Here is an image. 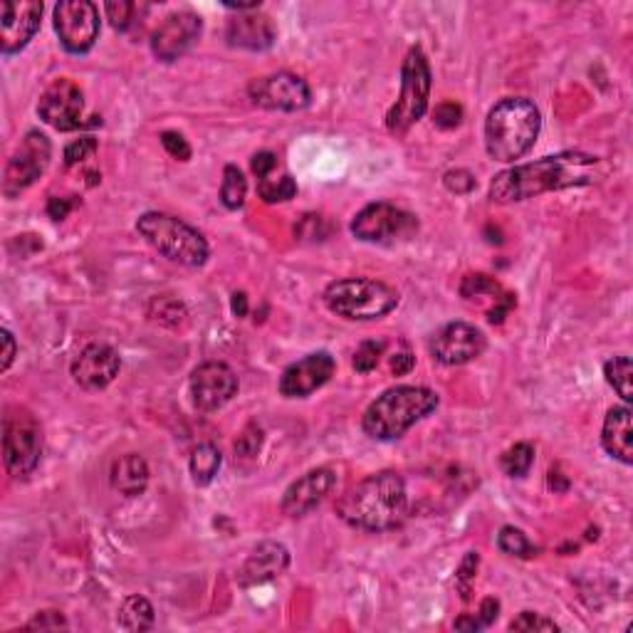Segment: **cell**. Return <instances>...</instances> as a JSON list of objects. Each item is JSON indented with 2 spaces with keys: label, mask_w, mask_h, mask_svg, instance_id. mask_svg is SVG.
Returning a JSON list of instances; mask_svg holds the SVG:
<instances>
[{
  "label": "cell",
  "mask_w": 633,
  "mask_h": 633,
  "mask_svg": "<svg viewBox=\"0 0 633 633\" xmlns=\"http://www.w3.org/2000/svg\"><path fill=\"white\" fill-rule=\"evenodd\" d=\"M453 626L458 631H480V629H483V624H480L478 616H475V614L473 616H460V619L455 621Z\"/></svg>",
  "instance_id": "cell-50"
},
{
  "label": "cell",
  "mask_w": 633,
  "mask_h": 633,
  "mask_svg": "<svg viewBox=\"0 0 633 633\" xmlns=\"http://www.w3.org/2000/svg\"><path fill=\"white\" fill-rule=\"evenodd\" d=\"M258 196L265 203H285L297 196V183L290 174H282L277 179L275 176H268V179L258 183Z\"/></svg>",
  "instance_id": "cell-32"
},
{
  "label": "cell",
  "mask_w": 633,
  "mask_h": 633,
  "mask_svg": "<svg viewBox=\"0 0 633 633\" xmlns=\"http://www.w3.org/2000/svg\"><path fill=\"white\" fill-rule=\"evenodd\" d=\"M245 196H248V181H245L243 171L238 166H226L221 183V203L228 211H238L243 208Z\"/></svg>",
  "instance_id": "cell-29"
},
{
  "label": "cell",
  "mask_w": 633,
  "mask_h": 633,
  "mask_svg": "<svg viewBox=\"0 0 633 633\" xmlns=\"http://www.w3.org/2000/svg\"><path fill=\"white\" fill-rule=\"evenodd\" d=\"M277 30L270 15L250 10V13H238L226 25V40L230 47H240V50L263 52L275 45Z\"/></svg>",
  "instance_id": "cell-22"
},
{
  "label": "cell",
  "mask_w": 633,
  "mask_h": 633,
  "mask_svg": "<svg viewBox=\"0 0 633 633\" xmlns=\"http://www.w3.org/2000/svg\"><path fill=\"white\" fill-rule=\"evenodd\" d=\"M337 488V473L332 468H315L297 478L290 488L285 490L280 502V510L287 517H305L315 507L322 505Z\"/></svg>",
  "instance_id": "cell-19"
},
{
  "label": "cell",
  "mask_w": 633,
  "mask_h": 633,
  "mask_svg": "<svg viewBox=\"0 0 633 633\" xmlns=\"http://www.w3.org/2000/svg\"><path fill=\"white\" fill-rule=\"evenodd\" d=\"M248 97L253 99V104L270 112H302L310 107L312 90L300 75L277 72V75L250 82Z\"/></svg>",
  "instance_id": "cell-12"
},
{
  "label": "cell",
  "mask_w": 633,
  "mask_h": 633,
  "mask_svg": "<svg viewBox=\"0 0 633 633\" xmlns=\"http://www.w3.org/2000/svg\"><path fill=\"white\" fill-rule=\"evenodd\" d=\"M43 3L38 0H5L0 8V50L15 55L25 50L40 30Z\"/></svg>",
  "instance_id": "cell-17"
},
{
  "label": "cell",
  "mask_w": 633,
  "mask_h": 633,
  "mask_svg": "<svg viewBox=\"0 0 633 633\" xmlns=\"http://www.w3.org/2000/svg\"><path fill=\"white\" fill-rule=\"evenodd\" d=\"M263 448V428L258 423H248L245 431L240 433L238 441H235V455L240 458H255Z\"/></svg>",
  "instance_id": "cell-34"
},
{
  "label": "cell",
  "mask_w": 633,
  "mask_h": 633,
  "mask_svg": "<svg viewBox=\"0 0 633 633\" xmlns=\"http://www.w3.org/2000/svg\"><path fill=\"white\" fill-rule=\"evenodd\" d=\"M94 154H97V139H94V136H82V139H75L72 144H67L65 166L67 169H72V166L92 159Z\"/></svg>",
  "instance_id": "cell-36"
},
{
  "label": "cell",
  "mask_w": 633,
  "mask_h": 633,
  "mask_svg": "<svg viewBox=\"0 0 633 633\" xmlns=\"http://www.w3.org/2000/svg\"><path fill=\"white\" fill-rule=\"evenodd\" d=\"M406 483L394 470L366 475L337 502V515L362 532H389L406 520Z\"/></svg>",
  "instance_id": "cell-2"
},
{
  "label": "cell",
  "mask_w": 633,
  "mask_h": 633,
  "mask_svg": "<svg viewBox=\"0 0 633 633\" xmlns=\"http://www.w3.org/2000/svg\"><path fill=\"white\" fill-rule=\"evenodd\" d=\"M188 389L198 411H218L238 394V376L228 364L203 362L193 369Z\"/></svg>",
  "instance_id": "cell-15"
},
{
  "label": "cell",
  "mask_w": 633,
  "mask_h": 633,
  "mask_svg": "<svg viewBox=\"0 0 633 633\" xmlns=\"http://www.w3.org/2000/svg\"><path fill=\"white\" fill-rule=\"evenodd\" d=\"M161 144H164V149L169 151V156H174L176 161H188L191 159V144H188L186 139H183V134L179 132H164L161 134Z\"/></svg>",
  "instance_id": "cell-43"
},
{
  "label": "cell",
  "mask_w": 633,
  "mask_h": 633,
  "mask_svg": "<svg viewBox=\"0 0 633 633\" xmlns=\"http://www.w3.org/2000/svg\"><path fill=\"white\" fill-rule=\"evenodd\" d=\"M122 369V359L109 344H87L75 359H72L70 374L82 389L102 391L112 384Z\"/></svg>",
  "instance_id": "cell-20"
},
{
  "label": "cell",
  "mask_w": 633,
  "mask_h": 633,
  "mask_svg": "<svg viewBox=\"0 0 633 633\" xmlns=\"http://www.w3.org/2000/svg\"><path fill=\"white\" fill-rule=\"evenodd\" d=\"M599 166V156L582 151H564L557 156H544L532 164L512 166L490 183V198L495 203H517L542 196L547 191H562L572 186H587L594 181L591 169Z\"/></svg>",
  "instance_id": "cell-1"
},
{
  "label": "cell",
  "mask_w": 633,
  "mask_h": 633,
  "mask_svg": "<svg viewBox=\"0 0 633 633\" xmlns=\"http://www.w3.org/2000/svg\"><path fill=\"white\" fill-rule=\"evenodd\" d=\"M443 186L455 193V196H468L470 191H475L478 181H475V176L468 169H453L443 176Z\"/></svg>",
  "instance_id": "cell-39"
},
{
  "label": "cell",
  "mask_w": 633,
  "mask_h": 633,
  "mask_svg": "<svg viewBox=\"0 0 633 633\" xmlns=\"http://www.w3.org/2000/svg\"><path fill=\"white\" fill-rule=\"evenodd\" d=\"M532 463H535V448L530 443H515L512 448H507L502 453L500 465L510 478H525L530 473Z\"/></svg>",
  "instance_id": "cell-30"
},
{
  "label": "cell",
  "mask_w": 633,
  "mask_h": 633,
  "mask_svg": "<svg viewBox=\"0 0 633 633\" xmlns=\"http://www.w3.org/2000/svg\"><path fill=\"white\" fill-rule=\"evenodd\" d=\"M478 564H480L478 552H468V554H465L463 562H460V567H458V587H460V591H463L460 596H463L465 601L470 599V582L475 579V572H478Z\"/></svg>",
  "instance_id": "cell-41"
},
{
  "label": "cell",
  "mask_w": 633,
  "mask_h": 633,
  "mask_svg": "<svg viewBox=\"0 0 633 633\" xmlns=\"http://www.w3.org/2000/svg\"><path fill=\"white\" fill-rule=\"evenodd\" d=\"M134 10L136 5L129 0H119V3H107L104 5V13H107L109 23L114 30H129V25L134 23Z\"/></svg>",
  "instance_id": "cell-37"
},
{
  "label": "cell",
  "mask_w": 633,
  "mask_h": 633,
  "mask_svg": "<svg viewBox=\"0 0 633 633\" xmlns=\"http://www.w3.org/2000/svg\"><path fill=\"white\" fill-rule=\"evenodd\" d=\"M0 337H3V362H0V371H8L10 364H13L15 354H18V344H15V337L8 332V329H3Z\"/></svg>",
  "instance_id": "cell-47"
},
{
  "label": "cell",
  "mask_w": 633,
  "mask_h": 633,
  "mask_svg": "<svg viewBox=\"0 0 633 633\" xmlns=\"http://www.w3.org/2000/svg\"><path fill=\"white\" fill-rule=\"evenodd\" d=\"M287 567H290V552L285 544L272 540L260 542L240 567L238 582L240 587H260L280 577Z\"/></svg>",
  "instance_id": "cell-21"
},
{
  "label": "cell",
  "mask_w": 633,
  "mask_h": 633,
  "mask_svg": "<svg viewBox=\"0 0 633 633\" xmlns=\"http://www.w3.org/2000/svg\"><path fill=\"white\" fill-rule=\"evenodd\" d=\"M416 230L418 221L411 213L384 201L364 206L352 221V235L362 243H394L399 238H411Z\"/></svg>",
  "instance_id": "cell-10"
},
{
  "label": "cell",
  "mask_w": 633,
  "mask_h": 633,
  "mask_svg": "<svg viewBox=\"0 0 633 633\" xmlns=\"http://www.w3.org/2000/svg\"><path fill=\"white\" fill-rule=\"evenodd\" d=\"M230 307H233L235 317H245L248 315V295L245 292H235L233 300H230Z\"/></svg>",
  "instance_id": "cell-49"
},
{
  "label": "cell",
  "mask_w": 633,
  "mask_h": 633,
  "mask_svg": "<svg viewBox=\"0 0 633 633\" xmlns=\"http://www.w3.org/2000/svg\"><path fill=\"white\" fill-rule=\"evenodd\" d=\"M441 399L426 386H394L376 396L362 416V431L374 441H396L436 411Z\"/></svg>",
  "instance_id": "cell-4"
},
{
  "label": "cell",
  "mask_w": 633,
  "mask_h": 633,
  "mask_svg": "<svg viewBox=\"0 0 633 633\" xmlns=\"http://www.w3.org/2000/svg\"><path fill=\"white\" fill-rule=\"evenodd\" d=\"M559 626L547 616L535 614V611H522L517 619H512L510 631H557Z\"/></svg>",
  "instance_id": "cell-38"
},
{
  "label": "cell",
  "mask_w": 633,
  "mask_h": 633,
  "mask_svg": "<svg viewBox=\"0 0 633 633\" xmlns=\"http://www.w3.org/2000/svg\"><path fill=\"white\" fill-rule=\"evenodd\" d=\"M43 458V431L28 408L8 406L3 416V460L13 478H28Z\"/></svg>",
  "instance_id": "cell-8"
},
{
  "label": "cell",
  "mask_w": 633,
  "mask_h": 633,
  "mask_svg": "<svg viewBox=\"0 0 633 633\" xmlns=\"http://www.w3.org/2000/svg\"><path fill=\"white\" fill-rule=\"evenodd\" d=\"M136 230L156 253L169 258L171 263H179L183 268H201L208 263L211 248H208V240L203 238V233H198L196 228L188 226L181 218L171 216V213H144L136 221Z\"/></svg>",
  "instance_id": "cell-6"
},
{
  "label": "cell",
  "mask_w": 633,
  "mask_h": 633,
  "mask_svg": "<svg viewBox=\"0 0 633 633\" xmlns=\"http://www.w3.org/2000/svg\"><path fill=\"white\" fill-rule=\"evenodd\" d=\"M55 33L72 55L90 52L99 38V10L90 0H62L55 5Z\"/></svg>",
  "instance_id": "cell-11"
},
{
  "label": "cell",
  "mask_w": 633,
  "mask_h": 633,
  "mask_svg": "<svg viewBox=\"0 0 633 633\" xmlns=\"http://www.w3.org/2000/svg\"><path fill=\"white\" fill-rule=\"evenodd\" d=\"M488 347L483 329L468 322H451L438 329L431 339V354L443 366H463L475 362Z\"/></svg>",
  "instance_id": "cell-13"
},
{
  "label": "cell",
  "mask_w": 633,
  "mask_h": 633,
  "mask_svg": "<svg viewBox=\"0 0 633 633\" xmlns=\"http://www.w3.org/2000/svg\"><path fill=\"white\" fill-rule=\"evenodd\" d=\"M433 122H436L438 129H455L460 127V122H463V107L455 102H443L438 104L436 109H433Z\"/></svg>",
  "instance_id": "cell-40"
},
{
  "label": "cell",
  "mask_w": 633,
  "mask_h": 633,
  "mask_svg": "<svg viewBox=\"0 0 633 633\" xmlns=\"http://www.w3.org/2000/svg\"><path fill=\"white\" fill-rule=\"evenodd\" d=\"M149 317L164 327H179L186 319V307L174 297H154L149 305Z\"/></svg>",
  "instance_id": "cell-33"
},
{
  "label": "cell",
  "mask_w": 633,
  "mask_h": 633,
  "mask_svg": "<svg viewBox=\"0 0 633 633\" xmlns=\"http://www.w3.org/2000/svg\"><path fill=\"white\" fill-rule=\"evenodd\" d=\"M337 371V362L329 352H315L307 354L300 362L290 364L280 376V394L285 399H307L310 394H315L317 389H322L329 379Z\"/></svg>",
  "instance_id": "cell-18"
},
{
  "label": "cell",
  "mask_w": 633,
  "mask_h": 633,
  "mask_svg": "<svg viewBox=\"0 0 633 633\" xmlns=\"http://www.w3.org/2000/svg\"><path fill=\"white\" fill-rule=\"evenodd\" d=\"M413 364H416V359H413V354H408V352L396 354V357L391 359V371H394L396 376H406V374H411Z\"/></svg>",
  "instance_id": "cell-48"
},
{
  "label": "cell",
  "mask_w": 633,
  "mask_h": 633,
  "mask_svg": "<svg viewBox=\"0 0 633 633\" xmlns=\"http://www.w3.org/2000/svg\"><path fill=\"white\" fill-rule=\"evenodd\" d=\"M386 344L384 342H364L359 344V349L354 352V369L359 371V374H369V371L376 369V364H379L381 354H384Z\"/></svg>",
  "instance_id": "cell-35"
},
{
  "label": "cell",
  "mask_w": 633,
  "mask_h": 633,
  "mask_svg": "<svg viewBox=\"0 0 633 633\" xmlns=\"http://www.w3.org/2000/svg\"><path fill=\"white\" fill-rule=\"evenodd\" d=\"M223 465V455L213 443H201V446L193 448L191 460H188V470H191V478L196 485H211L216 480L218 470Z\"/></svg>",
  "instance_id": "cell-27"
},
{
  "label": "cell",
  "mask_w": 633,
  "mask_h": 633,
  "mask_svg": "<svg viewBox=\"0 0 633 633\" xmlns=\"http://www.w3.org/2000/svg\"><path fill=\"white\" fill-rule=\"evenodd\" d=\"M498 549L507 557H517V559H532L537 554V547L527 540V535L517 527H502L498 535Z\"/></svg>",
  "instance_id": "cell-31"
},
{
  "label": "cell",
  "mask_w": 633,
  "mask_h": 633,
  "mask_svg": "<svg viewBox=\"0 0 633 633\" xmlns=\"http://www.w3.org/2000/svg\"><path fill=\"white\" fill-rule=\"evenodd\" d=\"M460 297L468 302H488V319L493 324H500L502 319L510 315V310L515 307V295L502 290V285L495 277L483 275V272H475V275H465L460 282Z\"/></svg>",
  "instance_id": "cell-23"
},
{
  "label": "cell",
  "mask_w": 633,
  "mask_h": 633,
  "mask_svg": "<svg viewBox=\"0 0 633 633\" xmlns=\"http://www.w3.org/2000/svg\"><path fill=\"white\" fill-rule=\"evenodd\" d=\"M250 166H253V174L263 181V179H268V176H272V171L277 169V156L272 154V151H260V154L253 156Z\"/></svg>",
  "instance_id": "cell-44"
},
{
  "label": "cell",
  "mask_w": 633,
  "mask_h": 633,
  "mask_svg": "<svg viewBox=\"0 0 633 633\" xmlns=\"http://www.w3.org/2000/svg\"><path fill=\"white\" fill-rule=\"evenodd\" d=\"M601 446L619 463H633V428L629 406L609 408L604 418V428H601Z\"/></svg>",
  "instance_id": "cell-24"
},
{
  "label": "cell",
  "mask_w": 633,
  "mask_h": 633,
  "mask_svg": "<svg viewBox=\"0 0 633 633\" xmlns=\"http://www.w3.org/2000/svg\"><path fill=\"white\" fill-rule=\"evenodd\" d=\"M604 376H606V381H609V386H614L616 394H619L621 399L626 401V404H631L633 401V386H631L633 364H631V359L629 357L609 359V362L604 364Z\"/></svg>",
  "instance_id": "cell-28"
},
{
  "label": "cell",
  "mask_w": 633,
  "mask_h": 633,
  "mask_svg": "<svg viewBox=\"0 0 633 633\" xmlns=\"http://www.w3.org/2000/svg\"><path fill=\"white\" fill-rule=\"evenodd\" d=\"M322 300L332 315L352 322H371L399 307V290L369 277H344L324 287Z\"/></svg>",
  "instance_id": "cell-5"
},
{
  "label": "cell",
  "mask_w": 633,
  "mask_h": 633,
  "mask_svg": "<svg viewBox=\"0 0 633 633\" xmlns=\"http://www.w3.org/2000/svg\"><path fill=\"white\" fill-rule=\"evenodd\" d=\"M82 112H85V94L70 77H60V80L52 82L38 102L40 119L57 132L80 129Z\"/></svg>",
  "instance_id": "cell-14"
},
{
  "label": "cell",
  "mask_w": 633,
  "mask_h": 633,
  "mask_svg": "<svg viewBox=\"0 0 633 633\" xmlns=\"http://www.w3.org/2000/svg\"><path fill=\"white\" fill-rule=\"evenodd\" d=\"M203 20L193 10H176L151 35V52L161 62H176L201 40Z\"/></svg>",
  "instance_id": "cell-16"
},
{
  "label": "cell",
  "mask_w": 633,
  "mask_h": 633,
  "mask_svg": "<svg viewBox=\"0 0 633 633\" xmlns=\"http://www.w3.org/2000/svg\"><path fill=\"white\" fill-rule=\"evenodd\" d=\"M112 488L117 490V493H122L124 498H139L141 493L146 490V485H149V465H146V460L141 458V455L136 453H127L122 455L119 460H114L112 465Z\"/></svg>",
  "instance_id": "cell-25"
},
{
  "label": "cell",
  "mask_w": 633,
  "mask_h": 633,
  "mask_svg": "<svg viewBox=\"0 0 633 633\" xmlns=\"http://www.w3.org/2000/svg\"><path fill=\"white\" fill-rule=\"evenodd\" d=\"M431 85L433 75L426 52H423V47L413 45L406 52L404 65H401V94L386 114V127L391 134L404 136L426 114Z\"/></svg>",
  "instance_id": "cell-7"
},
{
  "label": "cell",
  "mask_w": 633,
  "mask_h": 633,
  "mask_svg": "<svg viewBox=\"0 0 633 633\" xmlns=\"http://www.w3.org/2000/svg\"><path fill=\"white\" fill-rule=\"evenodd\" d=\"M498 614H500V601L490 596V599H485L483 604H480L478 614H475V616H478V621L483 624V629H488L490 624H495Z\"/></svg>",
  "instance_id": "cell-46"
},
{
  "label": "cell",
  "mask_w": 633,
  "mask_h": 633,
  "mask_svg": "<svg viewBox=\"0 0 633 633\" xmlns=\"http://www.w3.org/2000/svg\"><path fill=\"white\" fill-rule=\"evenodd\" d=\"M542 132V114L530 99L507 97L485 119V151L493 161L515 164L535 146Z\"/></svg>",
  "instance_id": "cell-3"
},
{
  "label": "cell",
  "mask_w": 633,
  "mask_h": 633,
  "mask_svg": "<svg viewBox=\"0 0 633 633\" xmlns=\"http://www.w3.org/2000/svg\"><path fill=\"white\" fill-rule=\"evenodd\" d=\"M52 159V144L50 139L38 129L28 132L23 136V141L18 144V149L13 151V156L8 159L3 176V193L8 198L18 196L20 191L33 186L40 176L45 174V169L50 166Z\"/></svg>",
  "instance_id": "cell-9"
},
{
  "label": "cell",
  "mask_w": 633,
  "mask_h": 633,
  "mask_svg": "<svg viewBox=\"0 0 633 633\" xmlns=\"http://www.w3.org/2000/svg\"><path fill=\"white\" fill-rule=\"evenodd\" d=\"M72 208H75V201H70V198L52 196L50 201H47V216H50L52 221H65V218L70 216Z\"/></svg>",
  "instance_id": "cell-45"
},
{
  "label": "cell",
  "mask_w": 633,
  "mask_h": 633,
  "mask_svg": "<svg viewBox=\"0 0 633 633\" xmlns=\"http://www.w3.org/2000/svg\"><path fill=\"white\" fill-rule=\"evenodd\" d=\"M67 629V619L60 614V611H40L25 631H65Z\"/></svg>",
  "instance_id": "cell-42"
},
{
  "label": "cell",
  "mask_w": 633,
  "mask_h": 633,
  "mask_svg": "<svg viewBox=\"0 0 633 633\" xmlns=\"http://www.w3.org/2000/svg\"><path fill=\"white\" fill-rule=\"evenodd\" d=\"M154 621H156L154 606H151V601L146 599V596L132 594L122 601V606H119V614H117L119 629L141 633V631L154 629Z\"/></svg>",
  "instance_id": "cell-26"
}]
</instances>
